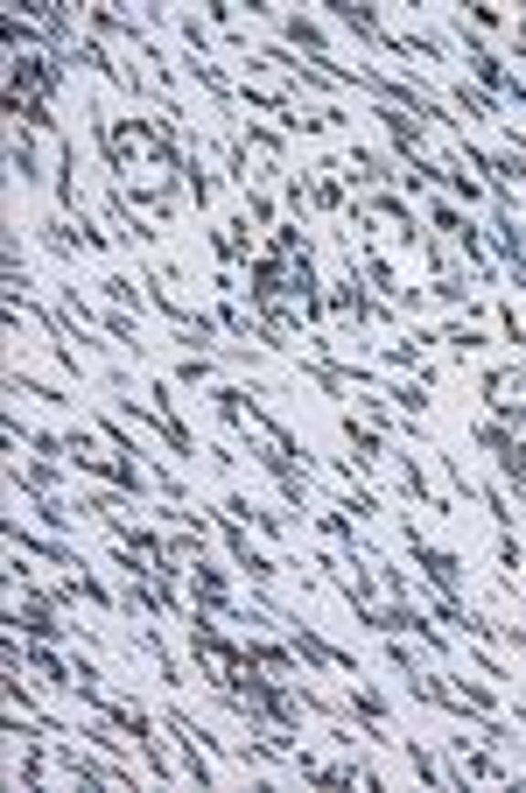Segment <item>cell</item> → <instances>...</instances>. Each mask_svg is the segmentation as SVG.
<instances>
[{
  "label": "cell",
  "mask_w": 526,
  "mask_h": 793,
  "mask_svg": "<svg viewBox=\"0 0 526 793\" xmlns=\"http://www.w3.org/2000/svg\"><path fill=\"white\" fill-rule=\"evenodd\" d=\"M400 541L414 548V562H421V569H428V583H435V590H456V597H463V590H470V583H463V562L449 555V548H428V541L414 534V520H407V513H400Z\"/></svg>",
  "instance_id": "cell-1"
},
{
  "label": "cell",
  "mask_w": 526,
  "mask_h": 793,
  "mask_svg": "<svg viewBox=\"0 0 526 793\" xmlns=\"http://www.w3.org/2000/svg\"><path fill=\"white\" fill-rule=\"evenodd\" d=\"M99 295L113 302V309H134V316H141V302H147V295H141V288H134L126 274H105V281H99Z\"/></svg>",
  "instance_id": "cell-2"
}]
</instances>
